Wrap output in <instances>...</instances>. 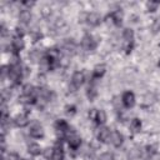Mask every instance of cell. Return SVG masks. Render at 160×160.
I'll return each instance as SVG.
<instances>
[{
  "label": "cell",
  "mask_w": 160,
  "mask_h": 160,
  "mask_svg": "<svg viewBox=\"0 0 160 160\" xmlns=\"http://www.w3.org/2000/svg\"><path fill=\"white\" fill-rule=\"evenodd\" d=\"M96 95H98V90H96L95 85H94V84H90V85L88 86V89H86V96H88V99H89L90 101H92V100L96 98Z\"/></svg>",
  "instance_id": "ac0fdd59"
},
{
  "label": "cell",
  "mask_w": 160,
  "mask_h": 160,
  "mask_svg": "<svg viewBox=\"0 0 160 160\" xmlns=\"http://www.w3.org/2000/svg\"><path fill=\"white\" fill-rule=\"evenodd\" d=\"M14 124H15L18 128H25V126H28V125L30 124V120H29V118H28L26 114H19V115L15 116Z\"/></svg>",
  "instance_id": "9c48e42d"
},
{
  "label": "cell",
  "mask_w": 160,
  "mask_h": 160,
  "mask_svg": "<svg viewBox=\"0 0 160 160\" xmlns=\"http://www.w3.org/2000/svg\"><path fill=\"white\" fill-rule=\"evenodd\" d=\"M84 81H85V75H84V72L82 71H75L74 74H72V76H71V84L74 85V86H76L78 89L84 84Z\"/></svg>",
  "instance_id": "ba28073f"
},
{
  "label": "cell",
  "mask_w": 160,
  "mask_h": 160,
  "mask_svg": "<svg viewBox=\"0 0 160 160\" xmlns=\"http://www.w3.org/2000/svg\"><path fill=\"white\" fill-rule=\"evenodd\" d=\"M98 45V41L96 39L90 35V34H85L81 39V48L85 50V51H92Z\"/></svg>",
  "instance_id": "6da1fadb"
},
{
  "label": "cell",
  "mask_w": 160,
  "mask_h": 160,
  "mask_svg": "<svg viewBox=\"0 0 160 160\" xmlns=\"http://www.w3.org/2000/svg\"><path fill=\"white\" fill-rule=\"evenodd\" d=\"M154 101H155L154 94H146V95H145V102H146V104H152Z\"/></svg>",
  "instance_id": "4dcf8cb0"
},
{
  "label": "cell",
  "mask_w": 160,
  "mask_h": 160,
  "mask_svg": "<svg viewBox=\"0 0 160 160\" xmlns=\"http://www.w3.org/2000/svg\"><path fill=\"white\" fill-rule=\"evenodd\" d=\"M65 112H66L68 115H74V114L76 112V108H75L74 105H66V106H65Z\"/></svg>",
  "instance_id": "83f0119b"
},
{
  "label": "cell",
  "mask_w": 160,
  "mask_h": 160,
  "mask_svg": "<svg viewBox=\"0 0 160 160\" xmlns=\"http://www.w3.org/2000/svg\"><path fill=\"white\" fill-rule=\"evenodd\" d=\"M99 160H115L114 158V154L110 152V151H106V152H102L99 158Z\"/></svg>",
  "instance_id": "484cf974"
},
{
  "label": "cell",
  "mask_w": 160,
  "mask_h": 160,
  "mask_svg": "<svg viewBox=\"0 0 160 160\" xmlns=\"http://www.w3.org/2000/svg\"><path fill=\"white\" fill-rule=\"evenodd\" d=\"M28 152H29L30 155H32V156H38V155H40V152H42V150H41V148H40L39 144H36V142H30V144L28 145Z\"/></svg>",
  "instance_id": "4fadbf2b"
},
{
  "label": "cell",
  "mask_w": 160,
  "mask_h": 160,
  "mask_svg": "<svg viewBox=\"0 0 160 160\" xmlns=\"http://www.w3.org/2000/svg\"><path fill=\"white\" fill-rule=\"evenodd\" d=\"M44 56L41 55V52L39 50H31L29 52V59L31 62H40V60L42 59Z\"/></svg>",
  "instance_id": "e0dca14e"
},
{
  "label": "cell",
  "mask_w": 160,
  "mask_h": 160,
  "mask_svg": "<svg viewBox=\"0 0 160 160\" xmlns=\"http://www.w3.org/2000/svg\"><path fill=\"white\" fill-rule=\"evenodd\" d=\"M110 142H111L115 148H120V146L122 145V142H124V136H122V134H121L120 131H116V130L111 131V134H110Z\"/></svg>",
  "instance_id": "52a82bcc"
},
{
  "label": "cell",
  "mask_w": 160,
  "mask_h": 160,
  "mask_svg": "<svg viewBox=\"0 0 160 160\" xmlns=\"http://www.w3.org/2000/svg\"><path fill=\"white\" fill-rule=\"evenodd\" d=\"M121 101H122V105L125 108H132L135 105V95L134 92L131 91H125L121 96Z\"/></svg>",
  "instance_id": "5b68a950"
},
{
  "label": "cell",
  "mask_w": 160,
  "mask_h": 160,
  "mask_svg": "<svg viewBox=\"0 0 160 160\" xmlns=\"http://www.w3.org/2000/svg\"><path fill=\"white\" fill-rule=\"evenodd\" d=\"M106 120H108V116H106V112L104 111V110H98V116H96V122L99 124V125H104L105 122H106Z\"/></svg>",
  "instance_id": "ffe728a7"
},
{
  "label": "cell",
  "mask_w": 160,
  "mask_h": 160,
  "mask_svg": "<svg viewBox=\"0 0 160 160\" xmlns=\"http://www.w3.org/2000/svg\"><path fill=\"white\" fill-rule=\"evenodd\" d=\"M158 66H159V68H160V60H159V62H158Z\"/></svg>",
  "instance_id": "d590c367"
},
{
  "label": "cell",
  "mask_w": 160,
  "mask_h": 160,
  "mask_svg": "<svg viewBox=\"0 0 160 160\" xmlns=\"http://www.w3.org/2000/svg\"><path fill=\"white\" fill-rule=\"evenodd\" d=\"M51 160H64V150H62L60 140H58L55 146H54V152H52Z\"/></svg>",
  "instance_id": "30bf717a"
},
{
  "label": "cell",
  "mask_w": 160,
  "mask_h": 160,
  "mask_svg": "<svg viewBox=\"0 0 160 160\" xmlns=\"http://www.w3.org/2000/svg\"><path fill=\"white\" fill-rule=\"evenodd\" d=\"M121 104H122V101H121V99H120L119 96H115V98L112 99V105H114V108H115L118 111H120V112H121Z\"/></svg>",
  "instance_id": "cb8c5ba5"
},
{
  "label": "cell",
  "mask_w": 160,
  "mask_h": 160,
  "mask_svg": "<svg viewBox=\"0 0 160 160\" xmlns=\"http://www.w3.org/2000/svg\"><path fill=\"white\" fill-rule=\"evenodd\" d=\"M110 134H111V131L106 126H100L96 130V139L100 142H109L110 141Z\"/></svg>",
  "instance_id": "277c9868"
},
{
  "label": "cell",
  "mask_w": 160,
  "mask_h": 160,
  "mask_svg": "<svg viewBox=\"0 0 160 160\" xmlns=\"http://www.w3.org/2000/svg\"><path fill=\"white\" fill-rule=\"evenodd\" d=\"M29 134H30V136H32V138H35V139L42 138V135H44V130H42V126L40 125L39 121H32V122L30 124Z\"/></svg>",
  "instance_id": "3957f363"
},
{
  "label": "cell",
  "mask_w": 160,
  "mask_h": 160,
  "mask_svg": "<svg viewBox=\"0 0 160 160\" xmlns=\"http://www.w3.org/2000/svg\"><path fill=\"white\" fill-rule=\"evenodd\" d=\"M66 140H68V144L71 149H78L80 145H81V138L79 134H76L74 130H71L68 135H66Z\"/></svg>",
  "instance_id": "7a4b0ae2"
},
{
  "label": "cell",
  "mask_w": 160,
  "mask_h": 160,
  "mask_svg": "<svg viewBox=\"0 0 160 160\" xmlns=\"http://www.w3.org/2000/svg\"><path fill=\"white\" fill-rule=\"evenodd\" d=\"M122 39L125 40L126 44H132V40H134V30L130 29V28L124 29V31H122Z\"/></svg>",
  "instance_id": "9a60e30c"
},
{
  "label": "cell",
  "mask_w": 160,
  "mask_h": 160,
  "mask_svg": "<svg viewBox=\"0 0 160 160\" xmlns=\"http://www.w3.org/2000/svg\"><path fill=\"white\" fill-rule=\"evenodd\" d=\"M110 15H111V19H112V22L114 24H116V25H120L121 24V21H122V11L120 9L112 10V12Z\"/></svg>",
  "instance_id": "5bb4252c"
},
{
  "label": "cell",
  "mask_w": 160,
  "mask_h": 160,
  "mask_svg": "<svg viewBox=\"0 0 160 160\" xmlns=\"http://www.w3.org/2000/svg\"><path fill=\"white\" fill-rule=\"evenodd\" d=\"M41 36H42V34H41L39 30H32V31L30 32V38H31V40H32L34 42L39 41V40L41 39Z\"/></svg>",
  "instance_id": "603a6c76"
},
{
  "label": "cell",
  "mask_w": 160,
  "mask_h": 160,
  "mask_svg": "<svg viewBox=\"0 0 160 160\" xmlns=\"http://www.w3.org/2000/svg\"><path fill=\"white\" fill-rule=\"evenodd\" d=\"M106 71V68L104 64H98L95 68H94V71H92V76L96 78V79H100Z\"/></svg>",
  "instance_id": "2e32d148"
},
{
  "label": "cell",
  "mask_w": 160,
  "mask_h": 160,
  "mask_svg": "<svg viewBox=\"0 0 160 160\" xmlns=\"http://www.w3.org/2000/svg\"><path fill=\"white\" fill-rule=\"evenodd\" d=\"M24 46H25V42H24L22 38H20V36H15V38L11 40V48L14 49L15 52L21 51V50L24 49Z\"/></svg>",
  "instance_id": "8fae6325"
},
{
  "label": "cell",
  "mask_w": 160,
  "mask_h": 160,
  "mask_svg": "<svg viewBox=\"0 0 160 160\" xmlns=\"http://www.w3.org/2000/svg\"><path fill=\"white\" fill-rule=\"evenodd\" d=\"M52 152H54V148H46V149L42 150V155H44V158L48 159V160H51Z\"/></svg>",
  "instance_id": "d4e9b609"
},
{
  "label": "cell",
  "mask_w": 160,
  "mask_h": 160,
  "mask_svg": "<svg viewBox=\"0 0 160 160\" xmlns=\"http://www.w3.org/2000/svg\"><path fill=\"white\" fill-rule=\"evenodd\" d=\"M31 19H32V15H31L29 9H22L21 11H19V20H20V22L29 24L31 21Z\"/></svg>",
  "instance_id": "7c38bea8"
},
{
  "label": "cell",
  "mask_w": 160,
  "mask_h": 160,
  "mask_svg": "<svg viewBox=\"0 0 160 160\" xmlns=\"http://www.w3.org/2000/svg\"><path fill=\"white\" fill-rule=\"evenodd\" d=\"M24 34H25V29H24V28L18 26V28L15 29V36H20V38H22Z\"/></svg>",
  "instance_id": "1f68e13d"
},
{
  "label": "cell",
  "mask_w": 160,
  "mask_h": 160,
  "mask_svg": "<svg viewBox=\"0 0 160 160\" xmlns=\"http://www.w3.org/2000/svg\"><path fill=\"white\" fill-rule=\"evenodd\" d=\"M21 160H25V159H21Z\"/></svg>",
  "instance_id": "8d00e7d4"
},
{
  "label": "cell",
  "mask_w": 160,
  "mask_h": 160,
  "mask_svg": "<svg viewBox=\"0 0 160 160\" xmlns=\"http://www.w3.org/2000/svg\"><path fill=\"white\" fill-rule=\"evenodd\" d=\"M51 8L49 6V5H44V6H41V9H40V14H41V16L42 18H50L51 16Z\"/></svg>",
  "instance_id": "7402d4cb"
},
{
  "label": "cell",
  "mask_w": 160,
  "mask_h": 160,
  "mask_svg": "<svg viewBox=\"0 0 160 160\" xmlns=\"http://www.w3.org/2000/svg\"><path fill=\"white\" fill-rule=\"evenodd\" d=\"M38 82L41 84V85L45 84V74H41V72H40V74L38 75Z\"/></svg>",
  "instance_id": "d6a6232c"
},
{
  "label": "cell",
  "mask_w": 160,
  "mask_h": 160,
  "mask_svg": "<svg viewBox=\"0 0 160 160\" xmlns=\"http://www.w3.org/2000/svg\"><path fill=\"white\" fill-rule=\"evenodd\" d=\"M52 25L55 26V29H62L64 26H65V20L62 19V18H60V16H56L54 20H52Z\"/></svg>",
  "instance_id": "44dd1931"
},
{
  "label": "cell",
  "mask_w": 160,
  "mask_h": 160,
  "mask_svg": "<svg viewBox=\"0 0 160 160\" xmlns=\"http://www.w3.org/2000/svg\"><path fill=\"white\" fill-rule=\"evenodd\" d=\"M158 6H159V2L158 1H148L146 2V9L149 11H155L158 9Z\"/></svg>",
  "instance_id": "4316f807"
},
{
  "label": "cell",
  "mask_w": 160,
  "mask_h": 160,
  "mask_svg": "<svg viewBox=\"0 0 160 160\" xmlns=\"http://www.w3.org/2000/svg\"><path fill=\"white\" fill-rule=\"evenodd\" d=\"M130 130L132 131V132H139L140 130H141V121L139 120V119H132L131 121H130Z\"/></svg>",
  "instance_id": "d6986e66"
},
{
  "label": "cell",
  "mask_w": 160,
  "mask_h": 160,
  "mask_svg": "<svg viewBox=\"0 0 160 160\" xmlns=\"http://www.w3.org/2000/svg\"><path fill=\"white\" fill-rule=\"evenodd\" d=\"M24 6H26V9H29V8H31V6H34L35 5V2L34 1H22L21 2Z\"/></svg>",
  "instance_id": "e575fe53"
},
{
  "label": "cell",
  "mask_w": 160,
  "mask_h": 160,
  "mask_svg": "<svg viewBox=\"0 0 160 160\" xmlns=\"http://www.w3.org/2000/svg\"><path fill=\"white\" fill-rule=\"evenodd\" d=\"M151 29H152V31H154V32H158V31L160 30V18H158V19L154 21V24H152Z\"/></svg>",
  "instance_id": "f546056e"
},
{
  "label": "cell",
  "mask_w": 160,
  "mask_h": 160,
  "mask_svg": "<svg viewBox=\"0 0 160 160\" xmlns=\"http://www.w3.org/2000/svg\"><path fill=\"white\" fill-rule=\"evenodd\" d=\"M86 22L90 26H98L101 22V15L99 12H96V11L88 12V15H86Z\"/></svg>",
  "instance_id": "8992f818"
},
{
  "label": "cell",
  "mask_w": 160,
  "mask_h": 160,
  "mask_svg": "<svg viewBox=\"0 0 160 160\" xmlns=\"http://www.w3.org/2000/svg\"><path fill=\"white\" fill-rule=\"evenodd\" d=\"M96 116H98V110L96 109H90V111H89V119L91 121H96Z\"/></svg>",
  "instance_id": "f1b7e54d"
},
{
  "label": "cell",
  "mask_w": 160,
  "mask_h": 160,
  "mask_svg": "<svg viewBox=\"0 0 160 160\" xmlns=\"http://www.w3.org/2000/svg\"><path fill=\"white\" fill-rule=\"evenodd\" d=\"M8 160H21L16 154H14V152H10L9 155H8Z\"/></svg>",
  "instance_id": "836d02e7"
}]
</instances>
